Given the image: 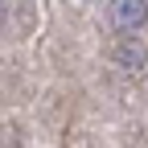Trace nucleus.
<instances>
[{
  "label": "nucleus",
  "instance_id": "f257e3e1",
  "mask_svg": "<svg viewBox=\"0 0 148 148\" xmlns=\"http://www.w3.org/2000/svg\"><path fill=\"white\" fill-rule=\"evenodd\" d=\"M148 21V0H111V25L119 33H136Z\"/></svg>",
  "mask_w": 148,
  "mask_h": 148
},
{
  "label": "nucleus",
  "instance_id": "7ed1b4c3",
  "mask_svg": "<svg viewBox=\"0 0 148 148\" xmlns=\"http://www.w3.org/2000/svg\"><path fill=\"white\" fill-rule=\"evenodd\" d=\"M0 25H4V0H0Z\"/></svg>",
  "mask_w": 148,
  "mask_h": 148
},
{
  "label": "nucleus",
  "instance_id": "f03ea898",
  "mask_svg": "<svg viewBox=\"0 0 148 148\" xmlns=\"http://www.w3.org/2000/svg\"><path fill=\"white\" fill-rule=\"evenodd\" d=\"M144 58H148V53H144V45L136 41L132 33H123L119 41L111 45V62L123 66V70H140V66H144Z\"/></svg>",
  "mask_w": 148,
  "mask_h": 148
}]
</instances>
